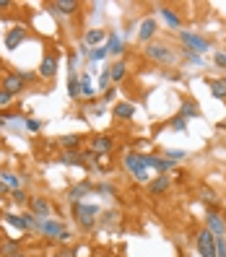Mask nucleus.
<instances>
[{
  "label": "nucleus",
  "mask_w": 226,
  "mask_h": 257,
  "mask_svg": "<svg viewBox=\"0 0 226 257\" xmlns=\"http://www.w3.org/2000/svg\"><path fill=\"white\" fill-rule=\"evenodd\" d=\"M96 216H99V208L96 205H88V203H73V218L81 229H94L96 226Z\"/></svg>",
  "instance_id": "nucleus-1"
},
{
  "label": "nucleus",
  "mask_w": 226,
  "mask_h": 257,
  "mask_svg": "<svg viewBox=\"0 0 226 257\" xmlns=\"http://www.w3.org/2000/svg\"><path fill=\"white\" fill-rule=\"evenodd\" d=\"M37 231L47 239H55V241H68L70 239V231L65 229L57 218H47V221H37Z\"/></svg>",
  "instance_id": "nucleus-2"
},
{
  "label": "nucleus",
  "mask_w": 226,
  "mask_h": 257,
  "mask_svg": "<svg viewBox=\"0 0 226 257\" xmlns=\"http://www.w3.org/2000/svg\"><path fill=\"white\" fill-rule=\"evenodd\" d=\"M146 57L151 60V63H161V65H172L174 60H177V55L167 47L164 42H151V44H146Z\"/></svg>",
  "instance_id": "nucleus-3"
},
{
  "label": "nucleus",
  "mask_w": 226,
  "mask_h": 257,
  "mask_svg": "<svg viewBox=\"0 0 226 257\" xmlns=\"http://www.w3.org/2000/svg\"><path fill=\"white\" fill-rule=\"evenodd\" d=\"M125 169H128L135 179H138V182H151V172H148V166L143 164V156H141V154H135V151L125 156Z\"/></svg>",
  "instance_id": "nucleus-4"
},
{
  "label": "nucleus",
  "mask_w": 226,
  "mask_h": 257,
  "mask_svg": "<svg viewBox=\"0 0 226 257\" xmlns=\"http://www.w3.org/2000/svg\"><path fill=\"white\" fill-rule=\"evenodd\" d=\"M195 244H198V254L200 257H216V236L210 234L208 229H200L198 231Z\"/></svg>",
  "instance_id": "nucleus-5"
},
{
  "label": "nucleus",
  "mask_w": 226,
  "mask_h": 257,
  "mask_svg": "<svg viewBox=\"0 0 226 257\" xmlns=\"http://www.w3.org/2000/svg\"><path fill=\"white\" fill-rule=\"evenodd\" d=\"M179 42H182L185 47H190L192 52H208V50H210V44H208L203 37L192 34V32H179Z\"/></svg>",
  "instance_id": "nucleus-6"
},
{
  "label": "nucleus",
  "mask_w": 226,
  "mask_h": 257,
  "mask_svg": "<svg viewBox=\"0 0 226 257\" xmlns=\"http://www.w3.org/2000/svg\"><path fill=\"white\" fill-rule=\"evenodd\" d=\"M29 208H32V216H37L39 221H47L50 213H52V205L47 198H42V195H37V198L29 200Z\"/></svg>",
  "instance_id": "nucleus-7"
},
{
  "label": "nucleus",
  "mask_w": 226,
  "mask_h": 257,
  "mask_svg": "<svg viewBox=\"0 0 226 257\" xmlns=\"http://www.w3.org/2000/svg\"><path fill=\"white\" fill-rule=\"evenodd\" d=\"M141 156H143V164L148 166V169H156L161 174H167V172L174 169V161L164 159V156H151V154H141Z\"/></svg>",
  "instance_id": "nucleus-8"
},
{
  "label": "nucleus",
  "mask_w": 226,
  "mask_h": 257,
  "mask_svg": "<svg viewBox=\"0 0 226 257\" xmlns=\"http://www.w3.org/2000/svg\"><path fill=\"white\" fill-rule=\"evenodd\" d=\"M88 146H91L94 154H99V156H107L109 151L115 148V141L109 138V135H91V141H88Z\"/></svg>",
  "instance_id": "nucleus-9"
},
{
  "label": "nucleus",
  "mask_w": 226,
  "mask_h": 257,
  "mask_svg": "<svg viewBox=\"0 0 226 257\" xmlns=\"http://www.w3.org/2000/svg\"><path fill=\"white\" fill-rule=\"evenodd\" d=\"M3 91H8L11 96H19L24 91V81L19 73H6L3 75Z\"/></svg>",
  "instance_id": "nucleus-10"
},
{
  "label": "nucleus",
  "mask_w": 226,
  "mask_h": 257,
  "mask_svg": "<svg viewBox=\"0 0 226 257\" xmlns=\"http://www.w3.org/2000/svg\"><path fill=\"white\" fill-rule=\"evenodd\" d=\"M205 229L213 234V236H223L226 234V221L216 213V210H210V213L205 216Z\"/></svg>",
  "instance_id": "nucleus-11"
},
{
  "label": "nucleus",
  "mask_w": 226,
  "mask_h": 257,
  "mask_svg": "<svg viewBox=\"0 0 226 257\" xmlns=\"http://www.w3.org/2000/svg\"><path fill=\"white\" fill-rule=\"evenodd\" d=\"M24 39H26V26H11L8 32H6V47L8 50H16Z\"/></svg>",
  "instance_id": "nucleus-12"
},
{
  "label": "nucleus",
  "mask_w": 226,
  "mask_h": 257,
  "mask_svg": "<svg viewBox=\"0 0 226 257\" xmlns=\"http://www.w3.org/2000/svg\"><path fill=\"white\" fill-rule=\"evenodd\" d=\"M57 68H60L57 57L55 55H44L42 57V65H39V75L50 81V78H55V75H57Z\"/></svg>",
  "instance_id": "nucleus-13"
},
{
  "label": "nucleus",
  "mask_w": 226,
  "mask_h": 257,
  "mask_svg": "<svg viewBox=\"0 0 226 257\" xmlns=\"http://www.w3.org/2000/svg\"><path fill=\"white\" fill-rule=\"evenodd\" d=\"M21 182H24V179H21L19 174H13V172H8V169L0 172V190L16 192V190H21Z\"/></svg>",
  "instance_id": "nucleus-14"
},
{
  "label": "nucleus",
  "mask_w": 226,
  "mask_h": 257,
  "mask_svg": "<svg viewBox=\"0 0 226 257\" xmlns=\"http://www.w3.org/2000/svg\"><path fill=\"white\" fill-rule=\"evenodd\" d=\"M172 187V177H167V174H159L156 179H151V185H148V192L154 195V198H159V195H164Z\"/></svg>",
  "instance_id": "nucleus-15"
},
{
  "label": "nucleus",
  "mask_w": 226,
  "mask_h": 257,
  "mask_svg": "<svg viewBox=\"0 0 226 257\" xmlns=\"http://www.w3.org/2000/svg\"><path fill=\"white\" fill-rule=\"evenodd\" d=\"M156 29H159V24L154 19H143L141 26H138V39L146 42V44H151V39H154V34H156Z\"/></svg>",
  "instance_id": "nucleus-16"
},
{
  "label": "nucleus",
  "mask_w": 226,
  "mask_h": 257,
  "mask_svg": "<svg viewBox=\"0 0 226 257\" xmlns=\"http://www.w3.org/2000/svg\"><path fill=\"white\" fill-rule=\"evenodd\" d=\"M60 148L63 151H81V146H83V135H75V133H70V135H60Z\"/></svg>",
  "instance_id": "nucleus-17"
},
{
  "label": "nucleus",
  "mask_w": 226,
  "mask_h": 257,
  "mask_svg": "<svg viewBox=\"0 0 226 257\" xmlns=\"http://www.w3.org/2000/svg\"><path fill=\"white\" fill-rule=\"evenodd\" d=\"M104 42H107V32H101V29H88L83 34V44L88 47H101Z\"/></svg>",
  "instance_id": "nucleus-18"
},
{
  "label": "nucleus",
  "mask_w": 226,
  "mask_h": 257,
  "mask_svg": "<svg viewBox=\"0 0 226 257\" xmlns=\"http://www.w3.org/2000/svg\"><path fill=\"white\" fill-rule=\"evenodd\" d=\"M60 164H68V166H86L83 151H65V154L60 156Z\"/></svg>",
  "instance_id": "nucleus-19"
},
{
  "label": "nucleus",
  "mask_w": 226,
  "mask_h": 257,
  "mask_svg": "<svg viewBox=\"0 0 226 257\" xmlns=\"http://www.w3.org/2000/svg\"><path fill=\"white\" fill-rule=\"evenodd\" d=\"M50 8L52 11H60L63 16H73V13L78 11V3H75V0H57V3H52Z\"/></svg>",
  "instance_id": "nucleus-20"
},
{
  "label": "nucleus",
  "mask_w": 226,
  "mask_h": 257,
  "mask_svg": "<svg viewBox=\"0 0 226 257\" xmlns=\"http://www.w3.org/2000/svg\"><path fill=\"white\" fill-rule=\"evenodd\" d=\"M123 50H125L123 39H120V37H117L115 32H109V34H107V52L117 57V55H123Z\"/></svg>",
  "instance_id": "nucleus-21"
},
{
  "label": "nucleus",
  "mask_w": 226,
  "mask_h": 257,
  "mask_svg": "<svg viewBox=\"0 0 226 257\" xmlns=\"http://www.w3.org/2000/svg\"><path fill=\"white\" fill-rule=\"evenodd\" d=\"M159 13H161L164 21H167L172 29H182V19H179V16H177V13H174L169 6H161V8H159Z\"/></svg>",
  "instance_id": "nucleus-22"
},
{
  "label": "nucleus",
  "mask_w": 226,
  "mask_h": 257,
  "mask_svg": "<svg viewBox=\"0 0 226 257\" xmlns=\"http://www.w3.org/2000/svg\"><path fill=\"white\" fill-rule=\"evenodd\" d=\"M179 117H200V107H198V101H192V99H185L182 101V107H179Z\"/></svg>",
  "instance_id": "nucleus-23"
},
{
  "label": "nucleus",
  "mask_w": 226,
  "mask_h": 257,
  "mask_svg": "<svg viewBox=\"0 0 226 257\" xmlns=\"http://www.w3.org/2000/svg\"><path fill=\"white\" fill-rule=\"evenodd\" d=\"M128 75V65H125V60H117V63L109 68V78H112V83H120Z\"/></svg>",
  "instance_id": "nucleus-24"
},
{
  "label": "nucleus",
  "mask_w": 226,
  "mask_h": 257,
  "mask_svg": "<svg viewBox=\"0 0 226 257\" xmlns=\"http://www.w3.org/2000/svg\"><path fill=\"white\" fill-rule=\"evenodd\" d=\"M133 114H135V107L133 104H128V101H120V104H115V117H120V119H133Z\"/></svg>",
  "instance_id": "nucleus-25"
},
{
  "label": "nucleus",
  "mask_w": 226,
  "mask_h": 257,
  "mask_svg": "<svg viewBox=\"0 0 226 257\" xmlns=\"http://www.w3.org/2000/svg\"><path fill=\"white\" fill-rule=\"evenodd\" d=\"M208 86H210V94L216 99H226V78H210Z\"/></svg>",
  "instance_id": "nucleus-26"
},
{
  "label": "nucleus",
  "mask_w": 226,
  "mask_h": 257,
  "mask_svg": "<svg viewBox=\"0 0 226 257\" xmlns=\"http://www.w3.org/2000/svg\"><path fill=\"white\" fill-rule=\"evenodd\" d=\"M88 192H91V185H75V187L68 190V198H70L73 203H81V198H86Z\"/></svg>",
  "instance_id": "nucleus-27"
},
{
  "label": "nucleus",
  "mask_w": 226,
  "mask_h": 257,
  "mask_svg": "<svg viewBox=\"0 0 226 257\" xmlns=\"http://www.w3.org/2000/svg\"><path fill=\"white\" fill-rule=\"evenodd\" d=\"M198 195H200V200H203L208 208H216V205H218V198H216V192L210 190V187H200Z\"/></svg>",
  "instance_id": "nucleus-28"
},
{
  "label": "nucleus",
  "mask_w": 226,
  "mask_h": 257,
  "mask_svg": "<svg viewBox=\"0 0 226 257\" xmlns=\"http://www.w3.org/2000/svg\"><path fill=\"white\" fill-rule=\"evenodd\" d=\"M0 252H3V257L16 254V252H21V241H19V239H8V241H3V247H0Z\"/></svg>",
  "instance_id": "nucleus-29"
},
{
  "label": "nucleus",
  "mask_w": 226,
  "mask_h": 257,
  "mask_svg": "<svg viewBox=\"0 0 226 257\" xmlns=\"http://www.w3.org/2000/svg\"><path fill=\"white\" fill-rule=\"evenodd\" d=\"M68 94H70V99L81 96V83H78V75H75V73L68 75Z\"/></svg>",
  "instance_id": "nucleus-30"
},
{
  "label": "nucleus",
  "mask_w": 226,
  "mask_h": 257,
  "mask_svg": "<svg viewBox=\"0 0 226 257\" xmlns=\"http://www.w3.org/2000/svg\"><path fill=\"white\" fill-rule=\"evenodd\" d=\"M81 96L91 99L94 96V86H91V78H88V73H81Z\"/></svg>",
  "instance_id": "nucleus-31"
},
{
  "label": "nucleus",
  "mask_w": 226,
  "mask_h": 257,
  "mask_svg": "<svg viewBox=\"0 0 226 257\" xmlns=\"http://www.w3.org/2000/svg\"><path fill=\"white\" fill-rule=\"evenodd\" d=\"M164 159H169V161H182V159H187V151H167V154H164Z\"/></svg>",
  "instance_id": "nucleus-32"
},
{
  "label": "nucleus",
  "mask_w": 226,
  "mask_h": 257,
  "mask_svg": "<svg viewBox=\"0 0 226 257\" xmlns=\"http://www.w3.org/2000/svg\"><path fill=\"white\" fill-rule=\"evenodd\" d=\"M107 55H109V52H107V44H101V47H94V50H91V60H94V63H99V60H104Z\"/></svg>",
  "instance_id": "nucleus-33"
},
{
  "label": "nucleus",
  "mask_w": 226,
  "mask_h": 257,
  "mask_svg": "<svg viewBox=\"0 0 226 257\" xmlns=\"http://www.w3.org/2000/svg\"><path fill=\"white\" fill-rule=\"evenodd\" d=\"M169 125H172V130H177V133H182V130H187V119L177 114V117L172 119V122H169Z\"/></svg>",
  "instance_id": "nucleus-34"
},
{
  "label": "nucleus",
  "mask_w": 226,
  "mask_h": 257,
  "mask_svg": "<svg viewBox=\"0 0 226 257\" xmlns=\"http://www.w3.org/2000/svg\"><path fill=\"white\" fill-rule=\"evenodd\" d=\"M109 83H112V78H109V70H104V73L99 75V88H101V91H107Z\"/></svg>",
  "instance_id": "nucleus-35"
},
{
  "label": "nucleus",
  "mask_w": 226,
  "mask_h": 257,
  "mask_svg": "<svg viewBox=\"0 0 226 257\" xmlns=\"http://www.w3.org/2000/svg\"><path fill=\"white\" fill-rule=\"evenodd\" d=\"M115 96H117V88H115V86H109L107 91H104V96H101V104H107V101H115Z\"/></svg>",
  "instance_id": "nucleus-36"
},
{
  "label": "nucleus",
  "mask_w": 226,
  "mask_h": 257,
  "mask_svg": "<svg viewBox=\"0 0 226 257\" xmlns=\"http://www.w3.org/2000/svg\"><path fill=\"white\" fill-rule=\"evenodd\" d=\"M11 101H13V96H11L8 91H3V88H0V109H6Z\"/></svg>",
  "instance_id": "nucleus-37"
},
{
  "label": "nucleus",
  "mask_w": 226,
  "mask_h": 257,
  "mask_svg": "<svg viewBox=\"0 0 226 257\" xmlns=\"http://www.w3.org/2000/svg\"><path fill=\"white\" fill-rule=\"evenodd\" d=\"M13 203H16V205L26 203V192L24 190H16V192H13Z\"/></svg>",
  "instance_id": "nucleus-38"
},
{
  "label": "nucleus",
  "mask_w": 226,
  "mask_h": 257,
  "mask_svg": "<svg viewBox=\"0 0 226 257\" xmlns=\"http://www.w3.org/2000/svg\"><path fill=\"white\" fill-rule=\"evenodd\" d=\"M213 63H216L218 68H226V55H223V52H216V55H213Z\"/></svg>",
  "instance_id": "nucleus-39"
},
{
  "label": "nucleus",
  "mask_w": 226,
  "mask_h": 257,
  "mask_svg": "<svg viewBox=\"0 0 226 257\" xmlns=\"http://www.w3.org/2000/svg\"><path fill=\"white\" fill-rule=\"evenodd\" d=\"M26 127L32 133H37V130H42V122H37V119H26Z\"/></svg>",
  "instance_id": "nucleus-40"
},
{
  "label": "nucleus",
  "mask_w": 226,
  "mask_h": 257,
  "mask_svg": "<svg viewBox=\"0 0 226 257\" xmlns=\"http://www.w3.org/2000/svg\"><path fill=\"white\" fill-rule=\"evenodd\" d=\"M19 75H21V81H24V83H26V81H34V78H37V75H34V73H29V70H21Z\"/></svg>",
  "instance_id": "nucleus-41"
},
{
  "label": "nucleus",
  "mask_w": 226,
  "mask_h": 257,
  "mask_svg": "<svg viewBox=\"0 0 226 257\" xmlns=\"http://www.w3.org/2000/svg\"><path fill=\"white\" fill-rule=\"evenodd\" d=\"M55 257H75V249H70V247H68V249H60Z\"/></svg>",
  "instance_id": "nucleus-42"
},
{
  "label": "nucleus",
  "mask_w": 226,
  "mask_h": 257,
  "mask_svg": "<svg viewBox=\"0 0 226 257\" xmlns=\"http://www.w3.org/2000/svg\"><path fill=\"white\" fill-rule=\"evenodd\" d=\"M91 112H94V114H104V104H94Z\"/></svg>",
  "instance_id": "nucleus-43"
},
{
  "label": "nucleus",
  "mask_w": 226,
  "mask_h": 257,
  "mask_svg": "<svg viewBox=\"0 0 226 257\" xmlns=\"http://www.w3.org/2000/svg\"><path fill=\"white\" fill-rule=\"evenodd\" d=\"M0 8H11V3L8 0H0Z\"/></svg>",
  "instance_id": "nucleus-44"
},
{
  "label": "nucleus",
  "mask_w": 226,
  "mask_h": 257,
  "mask_svg": "<svg viewBox=\"0 0 226 257\" xmlns=\"http://www.w3.org/2000/svg\"><path fill=\"white\" fill-rule=\"evenodd\" d=\"M11 257H29L26 252H16V254H11Z\"/></svg>",
  "instance_id": "nucleus-45"
},
{
  "label": "nucleus",
  "mask_w": 226,
  "mask_h": 257,
  "mask_svg": "<svg viewBox=\"0 0 226 257\" xmlns=\"http://www.w3.org/2000/svg\"><path fill=\"white\" fill-rule=\"evenodd\" d=\"M3 125H6V119H3V117H0V127H3Z\"/></svg>",
  "instance_id": "nucleus-46"
},
{
  "label": "nucleus",
  "mask_w": 226,
  "mask_h": 257,
  "mask_svg": "<svg viewBox=\"0 0 226 257\" xmlns=\"http://www.w3.org/2000/svg\"><path fill=\"white\" fill-rule=\"evenodd\" d=\"M3 241H6V239H3V236H0V247H3Z\"/></svg>",
  "instance_id": "nucleus-47"
}]
</instances>
